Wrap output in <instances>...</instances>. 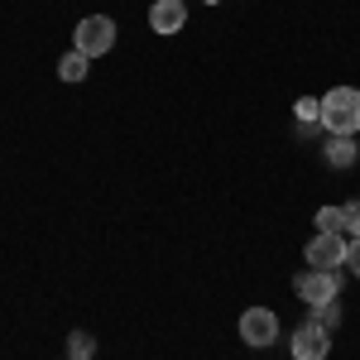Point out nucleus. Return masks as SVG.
<instances>
[{"label":"nucleus","mask_w":360,"mask_h":360,"mask_svg":"<svg viewBox=\"0 0 360 360\" xmlns=\"http://www.w3.org/2000/svg\"><path fill=\"white\" fill-rule=\"evenodd\" d=\"M72 49L86 58H101L115 49V20L111 15H86L82 25L72 29Z\"/></svg>","instance_id":"obj_3"},{"label":"nucleus","mask_w":360,"mask_h":360,"mask_svg":"<svg viewBox=\"0 0 360 360\" xmlns=\"http://www.w3.org/2000/svg\"><path fill=\"white\" fill-rule=\"evenodd\" d=\"M183 25H188V5H183V0H154V5H149V29H154V34L173 39Z\"/></svg>","instance_id":"obj_7"},{"label":"nucleus","mask_w":360,"mask_h":360,"mask_svg":"<svg viewBox=\"0 0 360 360\" xmlns=\"http://www.w3.org/2000/svg\"><path fill=\"white\" fill-rule=\"evenodd\" d=\"M293 293L303 298L307 307H327L341 298V269H303L293 278Z\"/></svg>","instance_id":"obj_2"},{"label":"nucleus","mask_w":360,"mask_h":360,"mask_svg":"<svg viewBox=\"0 0 360 360\" xmlns=\"http://www.w3.org/2000/svg\"><path fill=\"white\" fill-rule=\"evenodd\" d=\"M202 5H221V0H202Z\"/></svg>","instance_id":"obj_16"},{"label":"nucleus","mask_w":360,"mask_h":360,"mask_svg":"<svg viewBox=\"0 0 360 360\" xmlns=\"http://www.w3.org/2000/svg\"><path fill=\"white\" fill-rule=\"evenodd\" d=\"M312 312H317V317H312V322H317V327H327V332H332L336 322H341V303H327V307H312Z\"/></svg>","instance_id":"obj_13"},{"label":"nucleus","mask_w":360,"mask_h":360,"mask_svg":"<svg viewBox=\"0 0 360 360\" xmlns=\"http://www.w3.org/2000/svg\"><path fill=\"white\" fill-rule=\"evenodd\" d=\"M240 341H245V346H255V351L274 346V341H278L274 307H245V312H240Z\"/></svg>","instance_id":"obj_4"},{"label":"nucleus","mask_w":360,"mask_h":360,"mask_svg":"<svg viewBox=\"0 0 360 360\" xmlns=\"http://www.w3.org/2000/svg\"><path fill=\"white\" fill-rule=\"evenodd\" d=\"M322 130L327 135H360V86H332L322 96Z\"/></svg>","instance_id":"obj_1"},{"label":"nucleus","mask_w":360,"mask_h":360,"mask_svg":"<svg viewBox=\"0 0 360 360\" xmlns=\"http://www.w3.org/2000/svg\"><path fill=\"white\" fill-rule=\"evenodd\" d=\"M293 111H298L303 125H312V120H322V101H317V96H298V106H293Z\"/></svg>","instance_id":"obj_12"},{"label":"nucleus","mask_w":360,"mask_h":360,"mask_svg":"<svg viewBox=\"0 0 360 360\" xmlns=\"http://www.w3.org/2000/svg\"><path fill=\"white\" fill-rule=\"evenodd\" d=\"M96 356V336L91 332H72L68 336V360H91Z\"/></svg>","instance_id":"obj_10"},{"label":"nucleus","mask_w":360,"mask_h":360,"mask_svg":"<svg viewBox=\"0 0 360 360\" xmlns=\"http://www.w3.org/2000/svg\"><path fill=\"white\" fill-rule=\"evenodd\" d=\"M322 159H327V168H351V164L360 159L356 135H327V144H322Z\"/></svg>","instance_id":"obj_8"},{"label":"nucleus","mask_w":360,"mask_h":360,"mask_svg":"<svg viewBox=\"0 0 360 360\" xmlns=\"http://www.w3.org/2000/svg\"><path fill=\"white\" fill-rule=\"evenodd\" d=\"M288 351H293V360H327L332 356V332L317 327V322H303L288 341Z\"/></svg>","instance_id":"obj_6"},{"label":"nucleus","mask_w":360,"mask_h":360,"mask_svg":"<svg viewBox=\"0 0 360 360\" xmlns=\"http://www.w3.org/2000/svg\"><path fill=\"white\" fill-rule=\"evenodd\" d=\"M317 231L346 236V217H341V207H322V212H317Z\"/></svg>","instance_id":"obj_11"},{"label":"nucleus","mask_w":360,"mask_h":360,"mask_svg":"<svg viewBox=\"0 0 360 360\" xmlns=\"http://www.w3.org/2000/svg\"><path fill=\"white\" fill-rule=\"evenodd\" d=\"M346 269L360 278V236H356V240H346Z\"/></svg>","instance_id":"obj_15"},{"label":"nucleus","mask_w":360,"mask_h":360,"mask_svg":"<svg viewBox=\"0 0 360 360\" xmlns=\"http://www.w3.org/2000/svg\"><path fill=\"white\" fill-rule=\"evenodd\" d=\"M307 269H341L346 264V236H332V231H317L303 250Z\"/></svg>","instance_id":"obj_5"},{"label":"nucleus","mask_w":360,"mask_h":360,"mask_svg":"<svg viewBox=\"0 0 360 360\" xmlns=\"http://www.w3.org/2000/svg\"><path fill=\"white\" fill-rule=\"evenodd\" d=\"M341 217H346V240H356V236H360V202H346Z\"/></svg>","instance_id":"obj_14"},{"label":"nucleus","mask_w":360,"mask_h":360,"mask_svg":"<svg viewBox=\"0 0 360 360\" xmlns=\"http://www.w3.org/2000/svg\"><path fill=\"white\" fill-rule=\"evenodd\" d=\"M86 72H91V58L86 53H77V49L63 53V63H58V77H63V82H82Z\"/></svg>","instance_id":"obj_9"}]
</instances>
